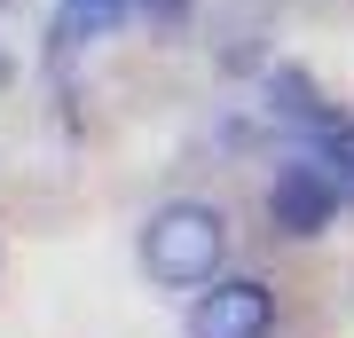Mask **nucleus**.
Returning a JSON list of instances; mask_svg holds the SVG:
<instances>
[{"label": "nucleus", "instance_id": "39448f33", "mask_svg": "<svg viewBox=\"0 0 354 338\" xmlns=\"http://www.w3.org/2000/svg\"><path fill=\"white\" fill-rule=\"evenodd\" d=\"M323 165L346 181V197H354V126H330L323 134Z\"/></svg>", "mask_w": 354, "mask_h": 338}, {"label": "nucleus", "instance_id": "20e7f679", "mask_svg": "<svg viewBox=\"0 0 354 338\" xmlns=\"http://www.w3.org/2000/svg\"><path fill=\"white\" fill-rule=\"evenodd\" d=\"M268 95H276V111H283L291 126H307V134H330V126H339V118L323 111V95L307 87L299 71H276V79H268Z\"/></svg>", "mask_w": 354, "mask_h": 338}, {"label": "nucleus", "instance_id": "6e6552de", "mask_svg": "<svg viewBox=\"0 0 354 338\" xmlns=\"http://www.w3.org/2000/svg\"><path fill=\"white\" fill-rule=\"evenodd\" d=\"M0 8H8V0H0Z\"/></svg>", "mask_w": 354, "mask_h": 338}, {"label": "nucleus", "instance_id": "f257e3e1", "mask_svg": "<svg viewBox=\"0 0 354 338\" xmlns=\"http://www.w3.org/2000/svg\"><path fill=\"white\" fill-rule=\"evenodd\" d=\"M142 267L165 291H205L228 267V213L205 197H174L142 220Z\"/></svg>", "mask_w": 354, "mask_h": 338}, {"label": "nucleus", "instance_id": "0eeeda50", "mask_svg": "<svg viewBox=\"0 0 354 338\" xmlns=\"http://www.w3.org/2000/svg\"><path fill=\"white\" fill-rule=\"evenodd\" d=\"M0 79H8V55H0Z\"/></svg>", "mask_w": 354, "mask_h": 338}, {"label": "nucleus", "instance_id": "f03ea898", "mask_svg": "<svg viewBox=\"0 0 354 338\" xmlns=\"http://www.w3.org/2000/svg\"><path fill=\"white\" fill-rule=\"evenodd\" d=\"M346 205V181L330 173L323 158H291L276 165V181H268V220H276V236H323L330 220H339Z\"/></svg>", "mask_w": 354, "mask_h": 338}, {"label": "nucleus", "instance_id": "423d86ee", "mask_svg": "<svg viewBox=\"0 0 354 338\" xmlns=\"http://www.w3.org/2000/svg\"><path fill=\"white\" fill-rule=\"evenodd\" d=\"M127 8H134V16H150V24H174L189 0H127Z\"/></svg>", "mask_w": 354, "mask_h": 338}, {"label": "nucleus", "instance_id": "7ed1b4c3", "mask_svg": "<svg viewBox=\"0 0 354 338\" xmlns=\"http://www.w3.org/2000/svg\"><path fill=\"white\" fill-rule=\"evenodd\" d=\"M189 338H268L276 330V291L260 276H213L189 299Z\"/></svg>", "mask_w": 354, "mask_h": 338}]
</instances>
